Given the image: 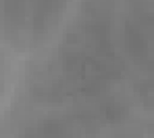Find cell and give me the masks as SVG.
Here are the masks:
<instances>
[{"mask_svg": "<svg viewBox=\"0 0 154 138\" xmlns=\"http://www.w3.org/2000/svg\"><path fill=\"white\" fill-rule=\"evenodd\" d=\"M58 0H6V21L13 23V31H23L21 36L35 38L42 29L52 27L54 6Z\"/></svg>", "mask_w": 154, "mask_h": 138, "instance_id": "obj_1", "label": "cell"}]
</instances>
